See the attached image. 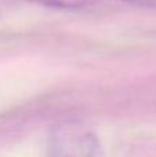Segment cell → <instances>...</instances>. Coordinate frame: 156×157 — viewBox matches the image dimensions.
<instances>
[{
  "label": "cell",
  "mask_w": 156,
  "mask_h": 157,
  "mask_svg": "<svg viewBox=\"0 0 156 157\" xmlns=\"http://www.w3.org/2000/svg\"><path fill=\"white\" fill-rule=\"evenodd\" d=\"M37 4L46 6L50 8H60V10H77L93 4L96 0H29Z\"/></svg>",
  "instance_id": "cell-2"
},
{
  "label": "cell",
  "mask_w": 156,
  "mask_h": 157,
  "mask_svg": "<svg viewBox=\"0 0 156 157\" xmlns=\"http://www.w3.org/2000/svg\"><path fill=\"white\" fill-rule=\"evenodd\" d=\"M131 2H151V0H131Z\"/></svg>",
  "instance_id": "cell-3"
},
{
  "label": "cell",
  "mask_w": 156,
  "mask_h": 157,
  "mask_svg": "<svg viewBox=\"0 0 156 157\" xmlns=\"http://www.w3.org/2000/svg\"><path fill=\"white\" fill-rule=\"evenodd\" d=\"M99 144L96 134L77 123H65L54 128L49 142L51 157H97Z\"/></svg>",
  "instance_id": "cell-1"
}]
</instances>
